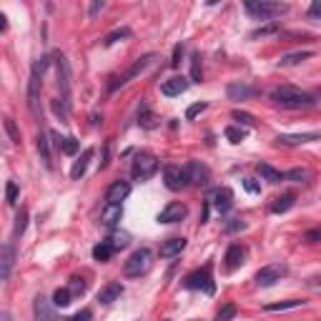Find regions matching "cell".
<instances>
[{"label": "cell", "instance_id": "cell-1", "mask_svg": "<svg viewBox=\"0 0 321 321\" xmlns=\"http://www.w3.org/2000/svg\"><path fill=\"white\" fill-rule=\"evenodd\" d=\"M271 101L281 108H289V111H298V108H311L316 103V98L306 91H298L294 86H281L271 91Z\"/></svg>", "mask_w": 321, "mask_h": 321}, {"label": "cell", "instance_id": "cell-2", "mask_svg": "<svg viewBox=\"0 0 321 321\" xmlns=\"http://www.w3.org/2000/svg\"><path fill=\"white\" fill-rule=\"evenodd\" d=\"M48 55H41L35 63H33V70H30V81H28V108L33 115H41V88H43V73L48 70Z\"/></svg>", "mask_w": 321, "mask_h": 321}, {"label": "cell", "instance_id": "cell-3", "mask_svg": "<svg viewBox=\"0 0 321 321\" xmlns=\"http://www.w3.org/2000/svg\"><path fill=\"white\" fill-rule=\"evenodd\" d=\"M244 8H246L249 15H253V18H264V21H274V18H281V15L289 13V5H286V3H266V0H261V3L249 0Z\"/></svg>", "mask_w": 321, "mask_h": 321}, {"label": "cell", "instance_id": "cell-4", "mask_svg": "<svg viewBox=\"0 0 321 321\" xmlns=\"http://www.w3.org/2000/svg\"><path fill=\"white\" fill-rule=\"evenodd\" d=\"M151 266H153V253L148 251V249H138V251H133L128 256V261L123 266V274L128 276V278H136V276L148 274Z\"/></svg>", "mask_w": 321, "mask_h": 321}, {"label": "cell", "instance_id": "cell-5", "mask_svg": "<svg viewBox=\"0 0 321 321\" xmlns=\"http://www.w3.org/2000/svg\"><path fill=\"white\" fill-rule=\"evenodd\" d=\"M184 286L191 289V291H206V294H213L216 291V284L211 278V266H204V269H196L184 278Z\"/></svg>", "mask_w": 321, "mask_h": 321}, {"label": "cell", "instance_id": "cell-6", "mask_svg": "<svg viewBox=\"0 0 321 321\" xmlns=\"http://www.w3.org/2000/svg\"><path fill=\"white\" fill-rule=\"evenodd\" d=\"M156 171H158V158L153 153H148V151H141L136 161H133V168H131L136 181H148Z\"/></svg>", "mask_w": 321, "mask_h": 321}, {"label": "cell", "instance_id": "cell-7", "mask_svg": "<svg viewBox=\"0 0 321 321\" xmlns=\"http://www.w3.org/2000/svg\"><path fill=\"white\" fill-rule=\"evenodd\" d=\"M153 58H156L153 53H148V55L138 58L136 63H133V66H131L128 70H126V73H123L121 78H113V83H111V91H115V88H121V86H126V83H131V81H133L136 75H141L143 70H146L148 66H151V63H153Z\"/></svg>", "mask_w": 321, "mask_h": 321}, {"label": "cell", "instance_id": "cell-8", "mask_svg": "<svg viewBox=\"0 0 321 321\" xmlns=\"http://www.w3.org/2000/svg\"><path fill=\"white\" fill-rule=\"evenodd\" d=\"M15 258H18V251H15V244L13 241H5L0 246V278H10L13 269H15Z\"/></svg>", "mask_w": 321, "mask_h": 321}, {"label": "cell", "instance_id": "cell-9", "mask_svg": "<svg viewBox=\"0 0 321 321\" xmlns=\"http://www.w3.org/2000/svg\"><path fill=\"white\" fill-rule=\"evenodd\" d=\"M163 181H166V186H168L171 191H181V188L188 186L186 171L181 166H176V163H168V166L163 168Z\"/></svg>", "mask_w": 321, "mask_h": 321}, {"label": "cell", "instance_id": "cell-10", "mask_svg": "<svg viewBox=\"0 0 321 321\" xmlns=\"http://www.w3.org/2000/svg\"><path fill=\"white\" fill-rule=\"evenodd\" d=\"M208 206H213L218 213H226L231 206H233V191L231 188H213L211 193H208Z\"/></svg>", "mask_w": 321, "mask_h": 321}, {"label": "cell", "instance_id": "cell-11", "mask_svg": "<svg viewBox=\"0 0 321 321\" xmlns=\"http://www.w3.org/2000/svg\"><path fill=\"white\" fill-rule=\"evenodd\" d=\"M184 171H186L188 184H193V186H206L208 181H211V171H208V166H204L201 161H188V166H186Z\"/></svg>", "mask_w": 321, "mask_h": 321}, {"label": "cell", "instance_id": "cell-12", "mask_svg": "<svg viewBox=\"0 0 321 321\" xmlns=\"http://www.w3.org/2000/svg\"><path fill=\"white\" fill-rule=\"evenodd\" d=\"M55 68H58V88L63 93V101L70 103V63L66 55L55 58Z\"/></svg>", "mask_w": 321, "mask_h": 321}, {"label": "cell", "instance_id": "cell-13", "mask_svg": "<svg viewBox=\"0 0 321 321\" xmlns=\"http://www.w3.org/2000/svg\"><path fill=\"white\" fill-rule=\"evenodd\" d=\"M286 274V269L284 266H278V264H271V266H264V269H258V274H256V284L258 286H274L276 281H281V276Z\"/></svg>", "mask_w": 321, "mask_h": 321}, {"label": "cell", "instance_id": "cell-14", "mask_svg": "<svg viewBox=\"0 0 321 321\" xmlns=\"http://www.w3.org/2000/svg\"><path fill=\"white\" fill-rule=\"evenodd\" d=\"M188 86H191V81H188V78H184V75H173V78L163 81L161 93H163V95H168V98H176V95H181V93L188 91Z\"/></svg>", "mask_w": 321, "mask_h": 321}, {"label": "cell", "instance_id": "cell-15", "mask_svg": "<svg viewBox=\"0 0 321 321\" xmlns=\"http://www.w3.org/2000/svg\"><path fill=\"white\" fill-rule=\"evenodd\" d=\"M186 213H188V208H186L184 204H178V201H173V204H168V206L158 213V221L161 224H176V221L186 218Z\"/></svg>", "mask_w": 321, "mask_h": 321}, {"label": "cell", "instance_id": "cell-16", "mask_svg": "<svg viewBox=\"0 0 321 321\" xmlns=\"http://www.w3.org/2000/svg\"><path fill=\"white\" fill-rule=\"evenodd\" d=\"M128 193H131V184L128 181H113L108 186V191H106V204H121V201L128 198Z\"/></svg>", "mask_w": 321, "mask_h": 321}, {"label": "cell", "instance_id": "cell-17", "mask_svg": "<svg viewBox=\"0 0 321 321\" xmlns=\"http://www.w3.org/2000/svg\"><path fill=\"white\" fill-rule=\"evenodd\" d=\"M121 218H123V206L121 204H106L103 211H101V224L106 229H115Z\"/></svg>", "mask_w": 321, "mask_h": 321}, {"label": "cell", "instance_id": "cell-18", "mask_svg": "<svg viewBox=\"0 0 321 321\" xmlns=\"http://www.w3.org/2000/svg\"><path fill=\"white\" fill-rule=\"evenodd\" d=\"M226 95H229L231 101H249L253 95H258V91L249 86V83H231L229 88H226Z\"/></svg>", "mask_w": 321, "mask_h": 321}, {"label": "cell", "instance_id": "cell-19", "mask_svg": "<svg viewBox=\"0 0 321 321\" xmlns=\"http://www.w3.org/2000/svg\"><path fill=\"white\" fill-rule=\"evenodd\" d=\"M35 321H61L55 316V311H53V306H50V301L46 296H38L35 298Z\"/></svg>", "mask_w": 321, "mask_h": 321}, {"label": "cell", "instance_id": "cell-20", "mask_svg": "<svg viewBox=\"0 0 321 321\" xmlns=\"http://www.w3.org/2000/svg\"><path fill=\"white\" fill-rule=\"evenodd\" d=\"M244 256H246V249L241 246V244H233L229 246V251H226V271H236L241 264H244Z\"/></svg>", "mask_w": 321, "mask_h": 321}, {"label": "cell", "instance_id": "cell-21", "mask_svg": "<svg viewBox=\"0 0 321 321\" xmlns=\"http://www.w3.org/2000/svg\"><path fill=\"white\" fill-rule=\"evenodd\" d=\"M123 294V284H118V281H111V284H106L101 291H98V304H113L115 298Z\"/></svg>", "mask_w": 321, "mask_h": 321}, {"label": "cell", "instance_id": "cell-22", "mask_svg": "<svg viewBox=\"0 0 321 321\" xmlns=\"http://www.w3.org/2000/svg\"><path fill=\"white\" fill-rule=\"evenodd\" d=\"M93 158V148H86L83 153H81V158L73 163V168H70V178L73 181H78V178H83L86 176V171H88V161Z\"/></svg>", "mask_w": 321, "mask_h": 321}, {"label": "cell", "instance_id": "cell-23", "mask_svg": "<svg viewBox=\"0 0 321 321\" xmlns=\"http://www.w3.org/2000/svg\"><path fill=\"white\" fill-rule=\"evenodd\" d=\"M186 249V238H168L166 244H161V256L163 258H173Z\"/></svg>", "mask_w": 321, "mask_h": 321}, {"label": "cell", "instance_id": "cell-24", "mask_svg": "<svg viewBox=\"0 0 321 321\" xmlns=\"http://www.w3.org/2000/svg\"><path fill=\"white\" fill-rule=\"evenodd\" d=\"M256 171H258V176H261L266 184H281V181H284V173L276 171L274 166H269V163H258Z\"/></svg>", "mask_w": 321, "mask_h": 321}, {"label": "cell", "instance_id": "cell-25", "mask_svg": "<svg viewBox=\"0 0 321 321\" xmlns=\"http://www.w3.org/2000/svg\"><path fill=\"white\" fill-rule=\"evenodd\" d=\"M278 143L284 146H298V143H311V141H319V133H301V136H278Z\"/></svg>", "mask_w": 321, "mask_h": 321}, {"label": "cell", "instance_id": "cell-26", "mask_svg": "<svg viewBox=\"0 0 321 321\" xmlns=\"http://www.w3.org/2000/svg\"><path fill=\"white\" fill-rule=\"evenodd\" d=\"M314 55V50H296V53H289V55H284L281 61H278V66H296L301 61H306V58H311Z\"/></svg>", "mask_w": 321, "mask_h": 321}, {"label": "cell", "instance_id": "cell-27", "mask_svg": "<svg viewBox=\"0 0 321 321\" xmlns=\"http://www.w3.org/2000/svg\"><path fill=\"white\" fill-rule=\"evenodd\" d=\"M291 206H294V196H291V193H286V196H278V198H274L271 211H274V213H286Z\"/></svg>", "mask_w": 321, "mask_h": 321}, {"label": "cell", "instance_id": "cell-28", "mask_svg": "<svg viewBox=\"0 0 321 321\" xmlns=\"http://www.w3.org/2000/svg\"><path fill=\"white\" fill-rule=\"evenodd\" d=\"M113 249H111V244L108 241H101L95 249H93V258L95 261H111V256H113Z\"/></svg>", "mask_w": 321, "mask_h": 321}, {"label": "cell", "instance_id": "cell-29", "mask_svg": "<svg viewBox=\"0 0 321 321\" xmlns=\"http://www.w3.org/2000/svg\"><path fill=\"white\" fill-rule=\"evenodd\" d=\"M38 153H41V161H43L48 168H50V166H53V163H50V143H48L46 133H41V136H38Z\"/></svg>", "mask_w": 321, "mask_h": 321}, {"label": "cell", "instance_id": "cell-30", "mask_svg": "<svg viewBox=\"0 0 321 321\" xmlns=\"http://www.w3.org/2000/svg\"><path fill=\"white\" fill-rule=\"evenodd\" d=\"M50 106H53V113L58 115L61 121H68V113H70V103H68V101H63V98H55Z\"/></svg>", "mask_w": 321, "mask_h": 321}, {"label": "cell", "instance_id": "cell-31", "mask_svg": "<svg viewBox=\"0 0 321 321\" xmlns=\"http://www.w3.org/2000/svg\"><path fill=\"white\" fill-rule=\"evenodd\" d=\"M108 244H111V249H113V251H121V249H126V246L131 244V236L121 231V233H113V236L108 238Z\"/></svg>", "mask_w": 321, "mask_h": 321}, {"label": "cell", "instance_id": "cell-32", "mask_svg": "<svg viewBox=\"0 0 321 321\" xmlns=\"http://www.w3.org/2000/svg\"><path fill=\"white\" fill-rule=\"evenodd\" d=\"M304 301L298 298H289V301H278V304H266V311H286V309H296Z\"/></svg>", "mask_w": 321, "mask_h": 321}, {"label": "cell", "instance_id": "cell-33", "mask_svg": "<svg viewBox=\"0 0 321 321\" xmlns=\"http://www.w3.org/2000/svg\"><path fill=\"white\" fill-rule=\"evenodd\" d=\"M70 301H73V294H70V289H58V291L53 294V304H55V306H61V309H66Z\"/></svg>", "mask_w": 321, "mask_h": 321}, {"label": "cell", "instance_id": "cell-34", "mask_svg": "<svg viewBox=\"0 0 321 321\" xmlns=\"http://www.w3.org/2000/svg\"><path fill=\"white\" fill-rule=\"evenodd\" d=\"M191 83H201V53L191 55Z\"/></svg>", "mask_w": 321, "mask_h": 321}, {"label": "cell", "instance_id": "cell-35", "mask_svg": "<svg viewBox=\"0 0 321 321\" xmlns=\"http://www.w3.org/2000/svg\"><path fill=\"white\" fill-rule=\"evenodd\" d=\"M78 148H81V141H78V138H73V136L63 138V143H61V151H63L66 156H75V153H78Z\"/></svg>", "mask_w": 321, "mask_h": 321}, {"label": "cell", "instance_id": "cell-36", "mask_svg": "<svg viewBox=\"0 0 321 321\" xmlns=\"http://www.w3.org/2000/svg\"><path fill=\"white\" fill-rule=\"evenodd\" d=\"M121 38H131V28H118L113 33H108V35L103 38V46H113L115 41H121Z\"/></svg>", "mask_w": 321, "mask_h": 321}, {"label": "cell", "instance_id": "cell-37", "mask_svg": "<svg viewBox=\"0 0 321 321\" xmlns=\"http://www.w3.org/2000/svg\"><path fill=\"white\" fill-rule=\"evenodd\" d=\"M138 123H141L143 128H156V126H158V118L151 113L148 108H143V111L138 113Z\"/></svg>", "mask_w": 321, "mask_h": 321}, {"label": "cell", "instance_id": "cell-38", "mask_svg": "<svg viewBox=\"0 0 321 321\" xmlns=\"http://www.w3.org/2000/svg\"><path fill=\"white\" fill-rule=\"evenodd\" d=\"M25 224H28V211L21 208V211H18V216H15V229H13V236H23Z\"/></svg>", "mask_w": 321, "mask_h": 321}, {"label": "cell", "instance_id": "cell-39", "mask_svg": "<svg viewBox=\"0 0 321 321\" xmlns=\"http://www.w3.org/2000/svg\"><path fill=\"white\" fill-rule=\"evenodd\" d=\"M311 173L306 171V168H294V171H289V173H284V178L286 181H296V184H301V181H306Z\"/></svg>", "mask_w": 321, "mask_h": 321}, {"label": "cell", "instance_id": "cell-40", "mask_svg": "<svg viewBox=\"0 0 321 321\" xmlns=\"http://www.w3.org/2000/svg\"><path fill=\"white\" fill-rule=\"evenodd\" d=\"M226 138H229L231 143H241V141L246 138V131L238 128V126H229V128H226Z\"/></svg>", "mask_w": 321, "mask_h": 321}, {"label": "cell", "instance_id": "cell-41", "mask_svg": "<svg viewBox=\"0 0 321 321\" xmlns=\"http://www.w3.org/2000/svg\"><path fill=\"white\" fill-rule=\"evenodd\" d=\"M5 131H8V136H10L13 143H21V131H18V126H15L13 118H5Z\"/></svg>", "mask_w": 321, "mask_h": 321}, {"label": "cell", "instance_id": "cell-42", "mask_svg": "<svg viewBox=\"0 0 321 321\" xmlns=\"http://www.w3.org/2000/svg\"><path fill=\"white\" fill-rule=\"evenodd\" d=\"M233 121H238V123H241V126H253V123H256V118H253L251 113H246V111H233Z\"/></svg>", "mask_w": 321, "mask_h": 321}, {"label": "cell", "instance_id": "cell-43", "mask_svg": "<svg viewBox=\"0 0 321 321\" xmlns=\"http://www.w3.org/2000/svg\"><path fill=\"white\" fill-rule=\"evenodd\" d=\"M236 316V306L233 304H226L221 311H218V316H216V321H231Z\"/></svg>", "mask_w": 321, "mask_h": 321}, {"label": "cell", "instance_id": "cell-44", "mask_svg": "<svg viewBox=\"0 0 321 321\" xmlns=\"http://www.w3.org/2000/svg\"><path fill=\"white\" fill-rule=\"evenodd\" d=\"M208 108V103H193V106H188V111H186V118L188 121H193L196 115H201L204 111Z\"/></svg>", "mask_w": 321, "mask_h": 321}, {"label": "cell", "instance_id": "cell-45", "mask_svg": "<svg viewBox=\"0 0 321 321\" xmlns=\"http://www.w3.org/2000/svg\"><path fill=\"white\" fill-rule=\"evenodd\" d=\"M274 33H278V25L271 23V25H266V28H258V30H253L251 38H264V35H274Z\"/></svg>", "mask_w": 321, "mask_h": 321}, {"label": "cell", "instance_id": "cell-46", "mask_svg": "<svg viewBox=\"0 0 321 321\" xmlns=\"http://www.w3.org/2000/svg\"><path fill=\"white\" fill-rule=\"evenodd\" d=\"M241 229H246V224H244L241 218H229V221H226V226H224L226 233H236V231H241Z\"/></svg>", "mask_w": 321, "mask_h": 321}, {"label": "cell", "instance_id": "cell-47", "mask_svg": "<svg viewBox=\"0 0 321 321\" xmlns=\"http://www.w3.org/2000/svg\"><path fill=\"white\" fill-rule=\"evenodd\" d=\"M5 198H8V204H15V198H18V184H15V181H8V186H5Z\"/></svg>", "mask_w": 321, "mask_h": 321}, {"label": "cell", "instance_id": "cell-48", "mask_svg": "<svg viewBox=\"0 0 321 321\" xmlns=\"http://www.w3.org/2000/svg\"><path fill=\"white\" fill-rule=\"evenodd\" d=\"M244 188H246L249 193H261V184H258L256 178H244Z\"/></svg>", "mask_w": 321, "mask_h": 321}, {"label": "cell", "instance_id": "cell-49", "mask_svg": "<svg viewBox=\"0 0 321 321\" xmlns=\"http://www.w3.org/2000/svg\"><path fill=\"white\" fill-rule=\"evenodd\" d=\"M181 55H184V46H176V48H173V58H171V68H178Z\"/></svg>", "mask_w": 321, "mask_h": 321}, {"label": "cell", "instance_id": "cell-50", "mask_svg": "<svg viewBox=\"0 0 321 321\" xmlns=\"http://www.w3.org/2000/svg\"><path fill=\"white\" fill-rule=\"evenodd\" d=\"M86 291V284L81 281V278H73V284H70V294H83Z\"/></svg>", "mask_w": 321, "mask_h": 321}, {"label": "cell", "instance_id": "cell-51", "mask_svg": "<svg viewBox=\"0 0 321 321\" xmlns=\"http://www.w3.org/2000/svg\"><path fill=\"white\" fill-rule=\"evenodd\" d=\"M319 238H321V231H319V229L309 231V233H306V236H304V241H306V244H316V241H319Z\"/></svg>", "mask_w": 321, "mask_h": 321}, {"label": "cell", "instance_id": "cell-52", "mask_svg": "<svg viewBox=\"0 0 321 321\" xmlns=\"http://www.w3.org/2000/svg\"><path fill=\"white\" fill-rule=\"evenodd\" d=\"M66 321H91V311H88V309H83V311H78L73 319H66Z\"/></svg>", "mask_w": 321, "mask_h": 321}, {"label": "cell", "instance_id": "cell-53", "mask_svg": "<svg viewBox=\"0 0 321 321\" xmlns=\"http://www.w3.org/2000/svg\"><path fill=\"white\" fill-rule=\"evenodd\" d=\"M103 5H106L103 0H95V3H91V8H88V15H95V13H101V10H103Z\"/></svg>", "mask_w": 321, "mask_h": 321}, {"label": "cell", "instance_id": "cell-54", "mask_svg": "<svg viewBox=\"0 0 321 321\" xmlns=\"http://www.w3.org/2000/svg\"><path fill=\"white\" fill-rule=\"evenodd\" d=\"M309 15H311V18H314V21H316V18H319V15H321V5H319V3H314V5H311V8H309Z\"/></svg>", "mask_w": 321, "mask_h": 321}, {"label": "cell", "instance_id": "cell-55", "mask_svg": "<svg viewBox=\"0 0 321 321\" xmlns=\"http://www.w3.org/2000/svg\"><path fill=\"white\" fill-rule=\"evenodd\" d=\"M108 166V146L103 148V161H101V168H106Z\"/></svg>", "mask_w": 321, "mask_h": 321}, {"label": "cell", "instance_id": "cell-56", "mask_svg": "<svg viewBox=\"0 0 321 321\" xmlns=\"http://www.w3.org/2000/svg\"><path fill=\"white\" fill-rule=\"evenodd\" d=\"M3 30H8V18L0 13V33H3Z\"/></svg>", "mask_w": 321, "mask_h": 321}, {"label": "cell", "instance_id": "cell-57", "mask_svg": "<svg viewBox=\"0 0 321 321\" xmlns=\"http://www.w3.org/2000/svg\"><path fill=\"white\" fill-rule=\"evenodd\" d=\"M0 321H10V314H0Z\"/></svg>", "mask_w": 321, "mask_h": 321}]
</instances>
